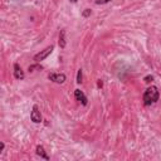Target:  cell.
Returning <instances> with one entry per match:
<instances>
[{
  "label": "cell",
  "instance_id": "30bf717a",
  "mask_svg": "<svg viewBox=\"0 0 161 161\" xmlns=\"http://www.w3.org/2000/svg\"><path fill=\"white\" fill-rule=\"evenodd\" d=\"M83 82V74H82V69H78L77 72V83L81 84Z\"/></svg>",
  "mask_w": 161,
  "mask_h": 161
},
{
  "label": "cell",
  "instance_id": "2e32d148",
  "mask_svg": "<svg viewBox=\"0 0 161 161\" xmlns=\"http://www.w3.org/2000/svg\"><path fill=\"white\" fill-rule=\"evenodd\" d=\"M69 2H71V3H77L78 0H69Z\"/></svg>",
  "mask_w": 161,
  "mask_h": 161
},
{
  "label": "cell",
  "instance_id": "3957f363",
  "mask_svg": "<svg viewBox=\"0 0 161 161\" xmlns=\"http://www.w3.org/2000/svg\"><path fill=\"white\" fill-rule=\"evenodd\" d=\"M48 78L52 82L58 83V84H63L64 82H66V79H67V77H66V74H64V73H49Z\"/></svg>",
  "mask_w": 161,
  "mask_h": 161
},
{
  "label": "cell",
  "instance_id": "9a60e30c",
  "mask_svg": "<svg viewBox=\"0 0 161 161\" xmlns=\"http://www.w3.org/2000/svg\"><path fill=\"white\" fill-rule=\"evenodd\" d=\"M97 86H98V87H102V86H103V82H102L101 79H98V82H97Z\"/></svg>",
  "mask_w": 161,
  "mask_h": 161
},
{
  "label": "cell",
  "instance_id": "ba28073f",
  "mask_svg": "<svg viewBox=\"0 0 161 161\" xmlns=\"http://www.w3.org/2000/svg\"><path fill=\"white\" fill-rule=\"evenodd\" d=\"M36 151H37V155H38V156H40L42 159H44V160H49V156L47 155V152H45V150H44V147H43L42 145H38V146H37V149H36Z\"/></svg>",
  "mask_w": 161,
  "mask_h": 161
},
{
  "label": "cell",
  "instance_id": "8fae6325",
  "mask_svg": "<svg viewBox=\"0 0 161 161\" xmlns=\"http://www.w3.org/2000/svg\"><path fill=\"white\" fill-rule=\"evenodd\" d=\"M91 14H92V10L91 9H84L83 13H82V17L83 18H88V17H91Z\"/></svg>",
  "mask_w": 161,
  "mask_h": 161
},
{
  "label": "cell",
  "instance_id": "5bb4252c",
  "mask_svg": "<svg viewBox=\"0 0 161 161\" xmlns=\"http://www.w3.org/2000/svg\"><path fill=\"white\" fill-rule=\"evenodd\" d=\"M4 147H5V145H4V142H2V145H0V152H3Z\"/></svg>",
  "mask_w": 161,
  "mask_h": 161
},
{
  "label": "cell",
  "instance_id": "4fadbf2b",
  "mask_svg": "<svg viewBox=\"0 0 161 161\" xmlns=\"http://www.w3.org/2000/svg\"><path fill=\"white\" fill-rule=\"evenodd\" d=\"M144 81H145L146 83H150V82L154 81V77H152V76H146V77L144 78Z\"/></svg>",
  "mask_w": 161,
  "mask_h": 161
},
{
  "label": "cell",
  "instance_id": "8992f818",
  "mask_svg": "<svg viewBox=\"0 0 161 161\" xmlns=\"http://www.w3.org/2000/svg\"><path fill=\"white\" fill-rule=\"evenodd\" d=\"M14 77L17 79H24L25 78V74H24V71L21 69V67L19 66L18 63H14Z\"/></svg>",
  "mask_w": 161,
  "mask_h": 161
},
{
  "label": "cell",
  "instance_id": "6da1fadb",
  "mask_svg": "<svg viewBox=\"0 0 161 161\" xmlns=\"http://www.w3.org/2000/svg\"><path fill=\"white\" fill-rule=\"evenodd\" d=\"M159 98H160V92L156 86H150L144 92V96H142V101H144L145 106H151V105L156 103L159 101Z\"/></svg>",
  "mask_w": 161,
  "mask_h": 161
},
{
  "label": "cell",
  "instance_id": "7c38bea8",
  "mask_svg": "<svg viewBox=\"0 0 161 161\" xmlns=\"http://www.w3.org/2000/svg\"><path fill=\"white\" fill-rule=\"evenodd\" d=\"M110 2H112V0H96V4L101 5V4H107V3H110Z\"/></svg>",
  "mask_w": 161,
  "mask_h": 161
},
{
  "label": "cell",
  "instance_id": "277c9868",
  "mask_svg": "<svg viewBox=\"0 0 161 161\" xmlns=\"http://www.w3.org/2000/svg\"><path fill=\"white\" fill-rule=\"evenodd\" d=\"M30 120L34 123H40L42 122V115H40V111H39L37 105L33 106V110H31V112H30Z\"/></svg>",
  "mask_w": 161,
  "mask_h": 161
},
{
  "label": "cell",
  "instance_id": "7a4b0ae2",
  "mask_svg": "<svg viewBox=\"0 0 161 161\" xmlns=\"http://www.w3.org/2000/svg\"><path fill=\"white\" fill-rule=\"evenodd\" d=\"M53 49H54V47L53 45H49V47H47L45 49H43V50H40L38 54H36L34 55V60L37 62V63H39V62H42V60H44L49 54H52V52H53Z\"/></svg>",
  "mask_w": 161,
  "mask_h": 161
},
{
  "label": "cell",
  "instance_id": "5b68a950",
  "mask_svg": "<svg viewBox=\"0 0 161 161\" xmlns=\"http://www.w3.org/2000/svg\"><path fill=\"white\" fill-rule=\"evenodd\" d=\"M74 98L78 101V102H81L83 106H87V97H86V94L81 91V89H74Z\"/></svg>",
  "mask_w": 161,
  "mask_h": 161
},
{
  "label": "cell",
  "instance_id": "9c48e42d",
  "mask_svg": "<svg viewBox=\"0 0 161 161\" xmlns=\"http://www.w3.org/2000/svg\"><path fill=\"white\" fill-rule=\"evenodd\" d=\"M36 69L42 71V69H43V67H42V66H39V64H33V66H29V68H28V71H29V72H34Z\"/></svg>",
  "mask_w": 161,
  "mask_h": 161
},
{
  "label": "cell",
  "instance_id": "52a82bcc",
  "mask_svg": "<svg viewBox=\"0 0 161 161\" xmlns=\"http://www.w3.org/2000/svg\"><path fill=\"white\" fill-rule=\"evenodd\" d=\"M59 47L60 48H66V29H62L59 31Z\"/></svg>",
  "mask_w": 161,
  "mask_h": 161
}]
</instances>
